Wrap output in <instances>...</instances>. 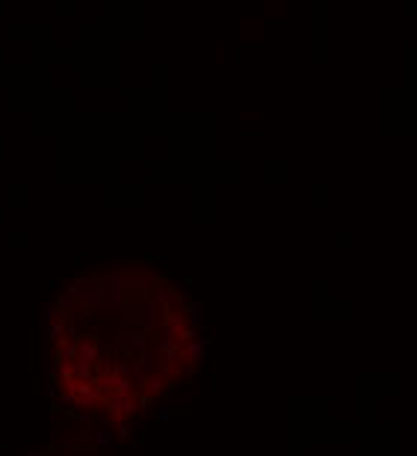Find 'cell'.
Here are the masks:
<instances>
[{
  "label": "cell",
  "mask_w": 417,
  "mask_h": 456,
  "mask_svg": "<svg viewBox=\"0 0 417 456\" xmlns=\"http://www.w3.org/2000/svg\"><path fill=\"white\" fill-rule=\"evenodd\" d=\"M154 302H157V306H163V308L169 306V290L163 287V285H157V287H154Z\"/></svg>",
  "instance_id": "1"
}]
</instances>
